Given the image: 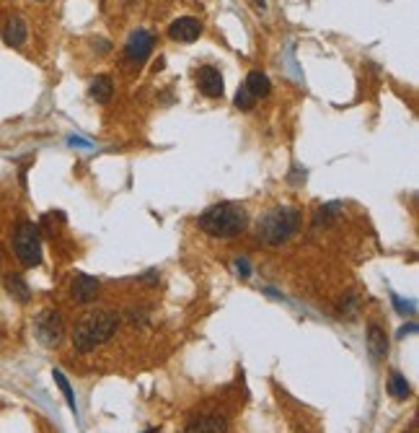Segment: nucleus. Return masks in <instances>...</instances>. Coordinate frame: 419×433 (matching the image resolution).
I'll return each mask as SVG.
<instances>
[{"label": "nucleus", "instance_id": "20e7f679", "mask_svg": "<svg viewBox=\"0 0 419 433\" xmlns=\"http://www.w3.org/2000/svg\"><path fill=\"white\" fill-rule=\"evenodd\" d=\"M13 252L23 268H36L42 262V241L34 223L21 221L13 231Z\"/></svg>", "mask_w": 419, "mask_h": 433}, {"label": "nucleus", "instance_id": "aec40b11", "mask_svg": "<svg viewBox=\"0 0 419 433\" xmlns=\"http://www.w3.org/2000/svg\"><path fill=\"white\" fill-rule=\"evenodd\" d=\"M254 3H257V6H259V8H261V11L267 8V0H254Z\"/></svg>", "mask_w": 419, "mask_h": 433}, {"label": "nucleus", "instance_id": "a211bd4d", "mask_svg": "<svg viewBox=\"0 0 419 433\" xmlns=\"http://www.w3.org/2000/svg\"><path fill=\"white\" fill-rule=\"evenodd\" d=\"M254 104H257V99L251 97V91L246 88V83H244V86H238V91H236V107L241 109V112H251V109H254Z\"/></svg>", "mask_w": 419, "mask_h": 433}, {"label": "nucleus", "instance_id": "dca6fc26", "mask_svg": "<svg viewBox=\"0 0 419 433\" xmlns=\"http://www.w3.org/2000/svg\"><path fill=\"white\" fill-rule=\"evenodd\" d=\"M388 394L391 397H396V400H407L411 390H409V381L401 376V374H391V379H388Z\"/></svg>", "mask_w": 419, "mask_h": 433}, {"label": "nucleus", "instance_id": "9b49d317", "mask_svg": "<svg viewBox=\"0 0 419 433\" xmlns=\"http://www.w3.org/2000/svg\"><path fill=\"white\" fill-rule=\"evenodd\" d=\"M26 34H29L26 21L19 19V16H13V19H8L6 26H3V42L8 44V47H21V44L26 42Z\"/></svg>", "mask_w": 419, "mask_h": 433}, {"label": "nucleus", "instance_id": "6ab92c4d", "mask_svg": "<svg viewBox=\"0 0 419 433\" xmlns=\"http://www.w3.org/2000/svg\"><path fill=\"white\" fill-rule=\"evenodd\" d=\"M236 270L241 272L244 278H248V275H251V268H248V262L244 260V257H238V260H236Z\"/></svg>", "mask_w": 419, "mask_h": 433}, {"label": "nucleus", "instance_id": "423d86ee", "mask_svg": "<svg viewBox=\"0 0 419 433\" xmlns=\"http://www.w3.org/2000/svg\"><path fill=\"white\" fill-rule=\"evenodd\" d=\"M153 44H155V39H153L151 32H135L132 37L127 39V47H125V54H127L129 63H145L148 60V54L153 52Z\"/></svg>", "mask_w": 419, "mask_h": 433}, {"label": "nucleus", "instance_id": "f8f14e48", "mask_svg": "<svg viewBox=\"0 0 419 433\" xmlns=\"http://www.w3.org/2000/svg\"><path fill=\"white\" fill-rule=\"evenodd\" d=\"M246 88L251 91V97L254 99H264L272 94V83H269L267 73H261V70H251V73H248Z\"/></svg>", "mask_w": 419, "mask_h": 433}, {"label": "nucleus", "instance_id": "39448f33", "mask_svg": "<svg viewBox=\"0 0 419 433\" xmlns=\"http://www.w3.org/2000/svg\"><path fill=\"white\" fill-rule=\"evenodd\" d=\"M34 335H36V340H39L44 348H57L65 337L63 314L54 312V309L42 312V314L36 316V322H34Z\"/></svg>", "mask_w": 419, "mask_h": 433}, {"label": "nucleus", "instance_id": "4468645a", "mask_svg": "<svg viewBox=\"0 0 419 433\" xmlns=\"http://www.w3.org/2000/svg\"><path fill=\"white\" fill-rule=\"evenodd\" d=\"M88 94H91V99H94L96 104H107L109 99H111V94H114V83H111V78H109V76H98L96 81L91 83Z\"/></svg>", "mask_w": 419, "mask_h": 433}, {"label": "nucleus", "instance_id": "f3484780", "mask_svg": "<svg viewBox=\"0 0 419 433\" xmlns=\"http://www.w3.org/2000/svg\"><path fill=\"white\" fill-rule=\"evenodd\" d=\"M54 381H57L60 392L65 394V400H67V405H70V410L76 412V394H73V390H70V381L65 379L63 371H54Z\"/></svg>", "mask_w": 419, "mask_h": 433}, {"label": "nucleus", "instance_id": "0eeeda50", "mask_svg": "<svg viewBox=\"0 0 419 433\" xmlns=\"http://www.w3.org/2000/svg\"><path fill=\"white\" fill-rule=\"evenodd\" d=\"M197 86H200V91H202L204 97H210V99L223 97V91H226V83H223L220 70L213 66H204L197 70Z\"/></svg>", "mask_w": 419, "mask_h": 433}, {"label": "nucleus", "instance_id": "f257e3e1", "mask_svg": "<svg viewBox=\"0 0 419 433\" xmlns=\"http://www.w3.org/2000/svg\"><path fill=\"white\" fill-rule=\"evenodd\" d=\"M248 226L246 208L238 203H217L200 216V228L215 239L238 236Z\"/></svg>", "mask_w": 419, "mask_h": 433}, {"label": "nucleus", "instance_id": "1a4fd4ad", "mask_svg": "<svg viewBox=\"0 0 419 433\" xmlns=\"http://www.w3.org/2000/svg\"><path fill=\"white\" fill-rule=\"evenodd\" d=\"M184 433H228V421L223 415H215V412L213 415H200V418L189 421Z\"/></svg>", "mask_w": 419, "mask_h": 433}, {"label": "nucleus", "instance_id": "f03ea898", "mask_svg": "<svg viewBox=\"0 0 419 433\" xmlns=\"http://www.w3.org/2000/svg\"><path fill=\"white\" fill-rule=\"evenodd\" d=\"M119 316L109 309H96L91 312L86 319H80V325L73 332V345L78 353H91L96 345L107 343L109 337L117 332Z\"/></svg>", "mask_w": 419, "mask_h": 433}, {"label": "nucleus", "instance_id": "9d476101", "mask_svg": "<svg viewBox=\"0 0 419 433\" xmlns=\"http://www.w3.org/2000/svg\"><path fill=\"white\" fill-rule=\"evenodd\" d=\"M70 293H73V301L91 303L94 299H96V293H98V281H96V278H88V275H78L76 281H73V288H70Z\"/></svg>", "mask_w": 419, "mask_h": 433}, {"label": "nucleus", "instance_id": "ddd939ff", "mask_svg": "<svg viewBox=\"0 0 419 433\" xmlns=\"http://www.w3.org/2000/svg\"><path fill=\"white\" fill-rule=\"evenodd\" d=\"M3 285H6V291L13 296V301L26 303L32 299V291H29V285H26V281H23L21 275H6Z\"/></svg>", "mask_w": 419, "mask_h": 433}, {"label": "nucleus", "instance_id": "2eb2a0df", "mask_svg": "<svg viewBox=\"0 0 419 433\" xmlns=\"http://www.w3.org/2000/svg\"><path fill=\"white\" fill-rule=\"evenodd\" d=\"M367 348H370V353H373L376 358H386L388 343H386V335L380 332V327H376V325L367 327Z\"/></svg>", "mask_w": 419, "mask_h": 433}, {"label": "nucleus", "instance_id": "6e6552de", "mask_svg": "<svg viewBox=\"0 0 419 433\" xmlns=\"http://www.w3.org/2000/svg\"><path fill=\"white\" fill-rule=\"evenodd\" d=\"M200 34H202V23L192 16H184L169 26V37L173 42H194V39H200Z\"/></svg>", "mask_w": 419, "mask_h": 433}, {"label": "nucleus", "instance_id": "7ed1b4c3", "mask_svg": "<svg viewBox=\"0 0 419 433\" xmlns=\"http://www.w3.org/2000/svg\"><path fill=\"white\" fill-rule=\"evenodd\" d=\"M298 226H301V210L288 205H277L261 216V221H259L257 226V236L259 241H264L269 247H277L282 241H288L298 231Z\"/></svg>", "mask_w": 419, "mask_h": 433}]
</instances>
